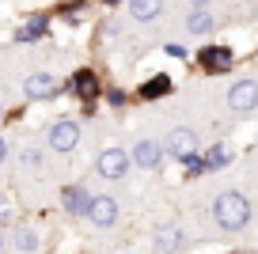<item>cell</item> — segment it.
I'll return each instance as SVG.
<instances>
[{
  "mask_svg": "<svg viewBox=\"0 0 258 254\" xmlns=\"http://www.w3.org/2000/svg\"><path fill=\"white\" fill-rule=\"evenodd\" d=\"M213 216H217V224L224 231H239V228H247V220H250V201L243 198V194L228 190V194H220V198H217Z\"/></svg>",
  "mask_w": 258,
  "mask_h": 254,
  "instance_id": "obj_1",
  "label": "cell"
},
{
  "mask_svg": "<svg viewBox=\"0 0 258 254\" xmlns=\"http://www.w3.org/2000/svg\"><path fill=\"white\" fill-rule=\"evenodd\" d=\"M163 148H167V156L190 163V159L198 156V137H194V129H171L167 141H163Z\"/></svg>",
  "mask_w": 258,
  "mask_h": 254,
  "instance_id": "obj_2",
  "label": "cell"
},
{
  "mask_svg": "<svg viewBox=\"0 0 258 254\" xmlns=\"http://www.w3.org/2000/svg\"><path fill=\"white\" fill-rule=\"evenodd\" d=\"M228 106H232L235 114H247L258 106V84L254 80H239V84H232L228 88Z\"/></svg>",
  "mask_w": 258,
  "mask_h": 254,
  "instance_id": "obj_3",
  "label": "cell"
},
{
  "mask_svg": "<svg viewBox=\"0 0 258 254\" xmlns=\"http://www.w3.org/2000/svg\"><path fill=\"white\" fill-rule=\"evenodd\" d=\"M133 163V152H121V148H106L99 156V175L103 178H121Z\"/></svg>",
  "mask_w": 258,
  "mask_h": 254,
  "instance_id": "obj_4",
  "label": "cell"
},
{
  "mask_svg": "<svg viewBox=\"0 0 258 254\" xmlns=\"http://www.w3.org/2000/svg\"><path fill=\"white\" fill-rule=\"evenodd\" d=\"M80 141V125L76 121H53L49 125V148L53 152H73Z\"/></svg>",
  "mask_w": 258,
  "mask_h": 254,
  "instance_id": "obj_5",
  "label": "cell"
},
{
  "mask_svg": "<svg viewBox=\"0 0 258 254\" xmlns=\"http://www.w3.org/2000/svg\"><path fill=\"white\" fill-rule=\"evenodd\" d=\"M163 156H167V148L156 141H137V148H133V163L145 167V171H156L163 163Z\"/></svg>",
  "mask_w": 258,
  "mask_h": 254,
  "instance_id": "obj_6",
  "label": "cell"
},
{
  "mask_svg": "<svg viewBox=\"0 0 258 254\" xmlns=\"http://www.w3.org/2000/svg\"><path fill=\"white\" fill-rule=\"evenodd\" d=\"M88 220L95 224V228H110V224L118 220V201H114V198H91Z\"/></svg>",
  "mask_w": 258,
  "mask_h": 254,
  "instance_id": "obj_7",
  "label": "cell"
},
{
  "mask_svg": "<svg viewBox=\"0 0 258 254\" xmlns=\"http://www.w3.org/2000/svg\"><path fill=\"white\" fill-rule=\"evenodd\" d=\"M23 91H27V99H53L61 91V84L53 76H46V72H34V76H27Z\"/></svg>",
  "mask_w": 258,
  "mask_h": 254,
  "instance_id": "obj_8",
  "label": "cell"
},
{
  "mask_svg": "<svg viewBox=\"0 0 258 254\" xmlns=\"http://www.w3.org/2000/svg\"><path fill=\"white\" fill-rule=\"evenodd\" d=\"M198 61H202L205 72H228V69H232V49H224V46H205L202 53H198Z\"/></svg>",
  "mask_w": 258,
  "mask_h": 254,
  "instance_id": "obj_9",
  "label": "cell"
},
{
  "mask_svg": "<svg viewBox=\"0 0 258 254\" xmlns=\"http://www.w3.org/2000/svg\"><path fill=\"white\" fill-rule=\"evenodd\" d=\"M156 250L160 254H175V250H182V243H186V235H182V228H175V224H167V228H160L156 231Z\"/></svg>",
  "mask_w": 258,
  "mask_h": 254,
  "instance_id": "obj_10",
  "label": "cell"
},
{
  "mask_svg": "<svg viewBox=\"0 0 258 254\" xmlns=\"http://www.w3.org/2000/svg\"><path fill=\"white\" fill-rule=\"evenodd\" d=\"M64 209L73 216H88V209H91V198L80 190V186H64Z\"/></svg>",
  "mask_w": 258,
  "mask_h": 254,
  "instance_id": "obj_11",
  "label": "cell"
},
{
  "mask_svg": "<svg viewBox=\"0 0 258 254\" xmlns=\"http://www.w3.org/2000/svg\"><path fill=\"white\" fill-rule=\"evenodd\" d=\"M73 91L84 99V103H91V99L99 95V80H95V72H88V69L76 72V76H73Z\"/></svg>",
  "mask_w": 258,
  "mask_h": 254,
  "instance_id": "obj_12",
  "label": "cell"
},
{
  "mask_svg": "<svg viewBox=\"0 0 258 254\" xmlns=\"http://www.w3.org/2000/svg\"><path fill=\"white\" fill-rule=\"evenodd\" d=\"M186 27H190V34H209L213 27H217V19H213L209 8H194L190 19H186Z\"/></svg>",
  "mask_w": 258,
  "mask_h": 254,
  "instance_id": "obj_13",
  "label": "cell"
},
{
  "mask_svg": "<svg viewBox=\"0 0 258 254\" xmlns=\"http://www.w3.org/2000/svg\"><path fill=\"white\" fill-rule=\"evenodd\" d=\"M129 12H133V19L148 23V19H156L163 12V0H129Z\"/></svg>",
  "mask_w": 258,
  "mask_h": 254,
  "instance_id": "obj_14",
  "label": "cell"
},
{
  "mask_svg": "<svg viewBox=\"0 0 258 254\" xmlns=\"http://www.w3.org/2000/svg\"><path fill=\"white\" fill-rule=\"evenodd\" d=\"M167 91H171V80L167 76H152L145 88H141V99H160V95H167Z\"/></svg>",
  "mask_w": 258,
  "mask_h": 254,
  "instance_id": "obj_15",
  "label": "cell"
},
{
  "mask_svg": "<svg viewBox=\"0 0 258 254\" xmlns=\"http://www.w3.org/2000/svg\"><path fill=\"white\" fill-rule=\"evenodd\" d=\"M202 163H205V171H217V167H228V163H232V152H228L224 144H217V148H209V156H205Z\"/></svg>",
  "mask_w": 258,
  "mask_h": 254,
  "instance_id": "obj_16",
  "label": "cell"
},
{
  "mask_svg": "<svg viewBox=\"0 0 258 254\" xmlns=\"http://www.w3.org/2000/svg\"><path fill=\"white\" fill-rule=\"evenodd\" d=\"M42 34H46V19H31V23H23V27H19V34H16V38H19V42H38Z\"/></svg>",
  "mask_w": 258,
  "mask_h": 254,
  "instance_id": "obj_17",
  "label": "cell"
},
{
  "mask_svg": "<svg viewBox=\"0 0 258 254\" xmlns=\"http://www.w3.org/2000/svg\"><path fill=\"white\" fill-rule=\"evenodd\" d=\"M16 250H23V254L38 250V231H31V228H19V231H16Z\"/></svg>",
  "mask_w": 258,
  "mask_h": 254,
  "instance_id": "obj_18",
  "label": "cell"
},
{
  "mask_svg": "<svg viewBox=\"0 0 258 254\" xmlns=\"http://www.w3.org/2000/svg\"><path fill=\"white\" fill-rule=\"evenodd\" d=\"M19 163H23V167H38L42 163V152L38 148H23V152H19Z\"/></svg>",
  "mask_w": 258,
  "mask_h": 254,
  "instance_id": "obj_19",
  "label": "cell"
},
{
  "mask_svg": "<svg viewBox=\"0 0 258 254\" xmlns=\"http://www.w3.org/2000/svg\"><path fill=\"white\" fill-rule=\"evenodd\" d=\"M106 99H110V106H121V103H125V91L114 88V91H106Z\"/></svg>",
  "mask_w": 258,
  "mask_h": 254,
  "instance_id": "obj_20",
  "label": "cell"
},
{
  "mask_svg": "<svg viewBox=\"0 0 258 254\" xmlns=\"http://www.w3.org/2000/svg\"><path fill=\"white\" fill-rule=\"evenodd\" d=\"M167 53H171V57H178V61H182V57H186V49L178 46V42H171V46H167Z\"/></svg>",
  "mask_w": 258,
  "mask_h": 254,
  "instance_id": "obj_21",
  "label": "cell"
},
{
  "mask_svg": "<svg viewBox=\"0 0 258 254\" xmlns=\"http://www.w3.org/2000/svg\"><path fill=\"white\" fill-rule=\"evenodd\" d=\"M194 8H209V0H190Z\"/></svg>",
  "mask_w": 258,
  "mask_h": 254,
  "instance_id": "obj_22",
  "label": "cell"
},
{
  "mask_svg": "<svg viewBox=\"0 0 258 254\" xmlns=\"http://www.w3.org/2000/svg\"><path fill=\"white\" fill-rule=\"evenodd\" d=\"M4 152H8V144H4V141H0V163H4Z\"/></svg>",
  "mask_w": 258,
  "mask_h": 254,
  "instance_id": "obj_23",
  "label": "cell"
},
{
  "mask_svg": "<svg viewBox=\"0 0 258 254\" xmlns=\"http://www.w3.org/2000/svg\"><path fill=\"white\" fill-rule=\"evenodd\" d=\"M106 4H121V0H106Z\"/></svg>",
  "mask_w": 258,
  "mask_h": 254,
  "instance_id": "obj_24",
  "label": "cell"
},
{
  "mask_svg": "<svg viewBox=\"0 0 258 254\" xmlns=\"http://www.w3.org/2000/svg\"><path fill=\"white\" fill-rule=\"evenodd\" d=\"M0 250H4V239H0Z\"/></svg>",
  "mask_w": 258,
  "mask_h": 254,
  "instance_id": "obj_25",
  "label": "cell"
},
{
  "mask_svg": "<svg viewBox=\"0 0 258 254\" xmlns=\"http://www.w3.org/2000/svg\"><path fill=\"white\" fill-rule=\"evenodd\" d=\"M0 118H4V106H0Z\"/></svg>",
  "mask_w": 258,
  "mask_h": 254,
  "instance_id": "obj_26",
  "label": "cell"
}]
</instances>
